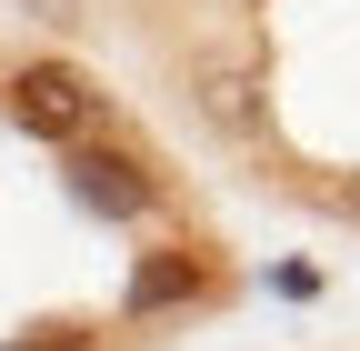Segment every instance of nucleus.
Returning <instances> with one entry per match:
<instances>
[{
	"instance_id": "f257e3e1",
	"label": "nucleus",
	"mask_w": 360,
	"mask_h": 351,
	"mask_svg": "<svg viewBox=\"0 0 360 351\" xmlns=\"http://www.w3.org/2000/svg\"><path fill=\"white\" fill-rule=\"evenodd\" d=\"M0 101H11V121L30 130V141H51V151H80V141H101V121H110L101 80H90V70H70V61H20Z\"/></svg>"
},
{
	"instance_id": "f03ea898",
	"label": "nucleus",
	"mask_w": 360,
	"mask_h": 351,
	"mask_svg": "<svg viewBox=\"0 0 360 351\" xmlns=\"http://www.w3.org/2000/svg\"><path fill=\"white\" fill-rule=\"evenodd\" d=\"M60 181H70V201L90 211V221H150V211L170 201V181L141 161V151H120V141H80V151H60Z\"/></svg>"
},
{
	"instance_id": "7ed1b4c3",
	"label": "nucleus",
	"mask_w": 360,
	"mask_h": 351,
	"mask_svg": "<svg viewBox=\"0 0 360 351\" xmlns=\"http://www.w3.org/2000/svg\"><path fill=\"white\" fill-rule=\"evenodd\" d=\"M191 111L220 130V141H260V121H270V80L250 51H210L191 61Z\"/></svg>"
},
{
	"instance_id": "20e7f679",
	"label": "nucleus",
	"mask_w": 360,
	"mask_h": 351,
	"mask_svg": "<svg viewBox=\"0 0 360 351\" xmlns=\"http://www.w3.org/2000/svg\"><path fill=\"white\" fill-rule=\"evenodd\" d=\"M170 301H200V261H191V251H150L141 271H130L120 312H130V321H150V312H170Z\"/></svg>"
},
{
	"instance_id": "39448f33",
	"label": "nucleus",
	"mask_w": 360,
	"mask_h": 351,
	"mask_svg": "<svg viewBox=\"0 0 360 351\" xmlns=\"http://www.w3.org/2000/svg\"><path fill=\"white\" fill-rule=\"evenodd\" d=\"M0 351H90V321H30V331H11Z\"/></svg>"
}]
</instances>
